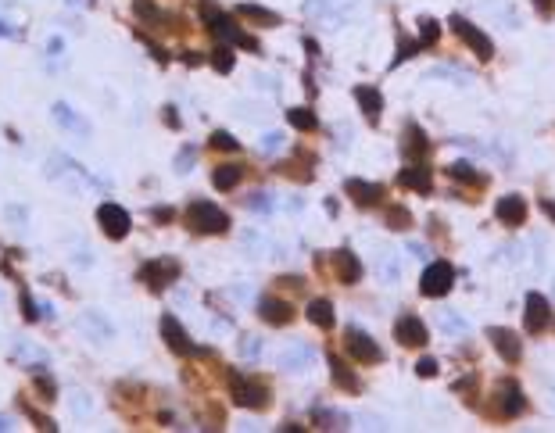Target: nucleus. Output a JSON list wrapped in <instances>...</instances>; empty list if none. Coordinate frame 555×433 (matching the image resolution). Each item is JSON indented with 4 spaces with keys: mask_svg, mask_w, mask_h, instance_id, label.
I'll return each mask as SVG.
<instances>
[{
    "mask_svg": "<svg viewBox=\"0 0 555 433\" xmlns=\"http://www.w3.org/2000/svg\"><path fill=\"white\" fill-rule=\"evenodd\" d=\"M22 319H25V323H36V319H40V308H36V301L29 294H22Z\"/></svg>",
    "mask_w": 555,
    "mask_h": 433,
    "instance_id": "473e14b6",
    "label": "nucleus"
},
{
    "mask_svg": "<svg viewBox=\"0 0 555 433\" xmlns=\"http://www.w3.org/2000/svg\"><path fill=\"white\" fill-rule=\"evenodd\" d=\"M287 119H291V125H294V129H315V111L312 108H291L287 111Z\"/></svg>",
    "mask_w": 555,
    "mask_h": 433,
    "instance_id": "a878e982",
    "label": "nucleus"
},
{
    "mask_svg": "<svg viewBox=\"0 0 555 433\" xmlns=\"http://www.w3.org/2000/svg\"><path fill=\"white\" fill-rule=\"evenodd\" d=\"M212 147H215V151H236L241 143H236L226 129H215V133H212Z\"/></svg>",
    "mask_w": 555,
    "mask_h": 433,
    "instance_id": "7c9ffc66",
    "label": "nucleus"
},
{
    "mask_svg": "<svg viewBox=\"0 0 555 433\" xmlns=\"http://www.w3.org/2000/svg\"><path fill=\"white\" fill-rule=\"evenodd\" d=\"M394 336H398L405 347H423L426 344V326L419 323V315H402L398 326H394Z\"/></svg>",
    "mask_w": 555,
    "mask_h": 433,
    "instance_id": "9d476101",
    "label": "nucleus"
},
{
    "mask_svg": "<svg viewBox=\"0 0 555 433\" xmlns=\"http://www.w3.org/2000/svg\"><path fill=\"white\" fill-rule=\"evenodd\" d=\"M387 222H394V230H405V226H408V212L394 208V212H387Z\"/></svg>",
    "mask_w": 555,
    "mask_h": 433,
    "instance_id": "c9c22d12",
    "label": "nucleus"
},
{
    "mask_svg": "<svg viewBox=\"0 0 555 433\" xmlns=\"http://www.w3.org/2000/svg\"><path fill=\"white\" fill-rule=\"evenodd\" d=\"M448 172L455 175V180H463V183H484V175H480L477 169H473L469 162H455V165H452Z\"/></svg>",
    "mask_w": 555,
    "mask_h": 433,
    "instance_id": "cd10ccee",
    "label": "nucleus"
},
{
    "mask_svg": "<svg viewBox=\"0 0 555 433\" xmlns=\"http://www.w3.org/2000/svg\"><path fill=\"white\" fill-rule=\"evenodd\" d=\"M487 336L495 341V351L505 358V362H519V355H523V344H519V336L516 333H509V330H502V326H491L487 330Z\"/></svg>",
    "mask_w": 555,
    "mask_h": 433,
    "instance_id": "9b49d317",
    "label": "nucleus"
},
{
    "mask_svg": "<svg viewBox=\"0 0 555 433\" xmlns=\"http://www.w3.org/2000/svg\"><path fill=\"white\" fill-rule=\"evenodd\" d=\"M523 323H527L530 333H537V330L548 326V301L541 294H534V290L527 294V315H523Z\"/></svg>",
    "mask_w": 555,
    "mask_h": 433,
    "instance_id": "4468645a",
    "label": "nucleus"
},
{
    "mask_svg": "<svg viewBox=\"0 0 555 433\" xmlns=\"http://www.w3.org/2000/svg\"><path fill=\"white\" fill-rule=\"evenodd\" d=\"M241 14L251 22H258V25H280V14L276 11H265L258 4H241Z\"/></svg>",
    "mask_w": 555,
    "mask_h": 433,
    "instance_id": "393cba45",
    "label": "nucleus"
},
{
    "mask_svg": "<svg viewBox=\"0 0 555 433\" xmlns=\"http://www.w3.org/2000/svg\"><path fill=\"white\" fill-rule=\"evenodd\" d=\"M241 351H244L247 358H258V351H262V347H258V341H255V336H247V341L241 344Z\"/></svg>",
    "mask_w": 555,
    "mask_h": 433,
    "instance_id": "4c0bfd02",
    "label": "nucleus"
},
{
    "mask_svg": "<svg viewBox=\"0 0 555 433\" xmlns=\"http://www.w3.org/2000/svg\"><path fill=\"white\" fill-rule=\"evenodd\" d=\"M405 140H408V143H405L408 151H423V147H426V136H423L419 129H408V133H405Z\"/></svg>",
    "mask_w": 555,
    "mask_h": 433,
    "instance_id": "f704fd0d",
    "label": "nucleus"
},
{
    "mask_svg": "<svg viewBox=\"0 0 555 433\" xmlns=\"http://www.w3.org/2000/svg\"><path fill=\"white\" fill-rule=\"evenodd\" d=\"M165 122L172 125V129H176V125H180V115H176V108H165Z\"/></svg>",
    "mask_w": 555,
    "mask_h": 433,
    "instance_id": "ea45409f",
    "label": "nucleus"
},
{
    "mask_svg": "<svg viewBox=\"0 0 555 433\" xmlns=\"http://www.w3.org/2000/svg\"><path fill=\"white\" fill-rule=\"evenodd\" d=\"M204 22L212 25V33L215 36H222V40H230L233 47H247V51H258V43L251 40L247 33H241V29H236V22L230 18V14H222V11H204Z\"/></svg>",
    "mask_w": 555,
    "mask_h": 433,
    "instance_id": "7ed1b4c3",
    "label": "nucleus"
},
{
    "mask_svg": "<svg viewBox=\"0 0 555 433\" xmlns=\"http://www.w3.org/2000/svg\"><path fill=\"white\" fill-rule=\"evenodd\" d=\"M347 351H352L355 362H366V365H376L380 358H384V351L376 347V341L369 333H362V330H347Z\"/></svg>",
    "mask_w": 555,
    "mask_h": 433,
    "instance_id": "6e6552de",
    "label": "nucleus"
},
{
    "mask_svg": "<svg viewBox=\"0 0 555 433\" xmlns=\"http://www.w3.org/2000/svg\"><path fill=\"white\" fill-rule=\"evenodd\" d=\"M230 394H233V401L241 408H265V387H258V383H251V380H244V376H230Z\"/></svg>",
    "mask_w": 555,
    "mask_h": 433,
    "instance_id": "0eeeda50",
    "label": "nucleus"
},
{
    "mask_svg": "<svg viewBox=\"0 0 555 433\" xmlns=\"http://www.w3.org/2000/svg\"><path fill=\"white\" fill-rule=\"evenodd\" d=\"M452 283H455V269L448 262H434V265H426L423 280H419V290L426 297H444L452 290Z\"/></svg>",
    "mask_w": 555,
    "mask_h": 433,
    "instance_id": "20e7f679",
    "label": "nucleus"
},
{
    "mask_svg": "<svg viewBox=\"0 0 555 433\" xmlns=\"http://www.w3.org/2000/svg\"><path fill=\"white\" fill-rule=\"evenodd\" d=\"M208 61H212V69H215V72H222V75H226V72H233V65H236V58H233V51H230V47H215Z\"/></svg>",
    "mask_w": 555,
    "mask_h": 433,
    "instance_id": "bb28decb",
    "label": "nucleus"
},
{
    "mask_svg": "<svg viewBox=\"0 0 555 433\" xmlns=\"http://www.w3.org/2000/svg\"><path fill=\"white\" fill-rule=\"evenodd\" d=\"M416 373H419V376H426V380H430V376H437V362H434V358H423V362H416Z\"/></svg>",
    "mask_w": 555,
    "mask_h": 433,
    "instance_id": "e433bc0d",
    "label": "nucleus"
},
{
    "mask_svg": "<svg viewBox=\"0 0 555 433\" xmlns=\"http://www.w3.org/2000/svg\"><path fill=\"white\" fill-rule=\"evenodd\" d=\"M241 175H244L241 165H219L212 172V183H215V190H233L236 183H241Z\"/></svg>",
    "mask_w": 555,
    "mask_h": 433,
    "instance_id": "412c9836",
    "label": "nucleus"
},
{
    "mask_svg": "<svg viewBox=\"0 0 555 433\" xmlns=\"http://www.w3.org/2000/svg\"><path fill=\"white\" fill-rule=\"evenodd\" d=\"M251 208H262V212H265V208H269L265 194H255V197H251Z\"/></svg>",
    "mask_w": 555,
    "mask_h": 433,
    "instance_id": "79ce46f5",
    "label": "nucleus"
},
{
    "mask_svg": "<svg viewBox=\"0 0 555 433\" xmlns=\"http://www.w3.org/2000/svg\"><path fill=\"white\" fill-rule=\"evenodd\" d=\"M258 315L265 319L269 326H287L291 319H294V308L287 301H280V297H262L258 301Z\"/></svg>",
    "mask_w": 555,
    "mask_h": 433,
    "instance_id": "f8f14e48",
    "label": "nucleus"
},
{
    "mask_svg": "<svg viewBox=\"0 0 555 433\" xmlns=\"http://www.w3.org/2000/svg\"><path fill=\"white\" fill-rule=\"evenodd\" d=\"M61 47H65V43H61V40H58V36H54V40H51V43H47V51H51V54H61Z\"/></svg>",
    "mask_w": 555,
    "mask_h": 433,
    "instance_id": "37998d69",
    "label": "nucleus"
},
{
    "mask_svg": "<svg viewBox=\"0 0 555 433\" xmlns=\"http://www.w3.org/2000/svg\"><path fill=\"white\" fill-rule=\"evenodd\" d=\"M541 208H545V212H548V215H552V219H555V204H548V201H545V204H541Z\"/></svg>",
    "mask_w": 555,
    "mask_h": 433,
    "instance_id": "a18cd8bd",
    "label": "nucleus"
},
{
    "mask_svg": "<svg viewBox=\"0 0 555 433\" xmlns=\"http://www.w3.org/2000/svg\"><path fill=\"white\" fill-rule=\"evenodd\" d=\"M308 319H312V323L315 326H319V330H330L333 326V319H337V315H333V304L326 301V297H315V301H308V312H305Z\"/></svg>",
    "mask_w": 555,
    "mask_h": 433,
    "instance_id": "aec40b11",
    "label": "nucleus"
},
{
    "mask_svg": "<svg viewBox=\"0 0 555 433\" xmlns=\"http://www.w3.org/2000/svg\"><path fill=\"white\" fill-rule=\"evenodd\" d=\"M51 111H54V122H61V125H65V129H75V133H90V125H86L83 119H75L69 104H54Z\"/></svg>",
    "mask_w": 555,
    "mask_h": 433,
    "instance_id": "b1692460",
    "label": "nucleus"
},
{
    "mask_svg": "<svg viewBox=\"0 0 555 433\" xmlns=\"http://www.w3.org/2000/svg\"><path fill=\"white\" fill-rule=\"evenodd\" d=\"M495 215L505 222V226H523V222H527V201L516 197V194H509V197H502L495 204Z\"/></svg>",
    "mask_w": 555,
    "mask_h": 433,
    "instance_id": "ddd939ff",
    "label": "nucleus"
},
{
    "mask_svg": "<svg viewBox=\"0 0 555 433\" xmlns=\"http://www.w3.org/2000/svg\"><path fill=\"white\" fill-rule=\"evenodd\" d=\"M498 405H502V412H505V415H519L523 408H527V401H523V391L516 387L513 380H509V383H502V387H498Z\"/></svg>",
    "mask_w": 555,
    "mask_h": 433,
    "instance_id": "f3484780",
    "label": "nucleus"
},
{
    "mask_svg": "<svg viewBox=\"0 0 555 433\" xmlns=\"http://www.w3.org/2000/svg\"><path fill=\"white\" fill-rule=\"evenodd\" d=\"M419 47H423L419 40H416V43H412V40H402V47H398V58H394V65H398V61H405V58H412V54L419 51Z\"/></svg>",
    "mask_w": 555,
    "mask_h": 433,
    "instance_id": "72a5a7b5",
    "label": "nucleus"
},
{
    "mask_svg": "<svg viewBox=\"0 0 555 433\" xmlns=\"http://www.w3.org/2000/svg\"><path fill=\"white\" fill-rule=\"evenodd\" d=\"M133 11L140 14V18H147V22H158V18H162V11H158L151 0H133Z\"/></svg>",
    "mask_w": 555,
    "mask_h": 433,
    "instance_id": "2f4dec72",
    "label": "nucleus"
},
{
    "mask_svg": "<svg viewBox=\"0 0 555 433\" xmlns=\"http://www.w3.org/2000/svg\"><path fill=\"white\" fill-rule=\"evenodd\" d=\"M437 36H441V25H437L434 18H419V43H423V47H434Z\"/></svg>",
    "mask_w": 555,
    "mask_h": 433,
    "instance_id": "c85d7f7f",
    "label": "nucleus"
},
{
    "mask_svg": "<svg viewBox=\"0 0 555 433\" xmlns=\"http://www.w3.org/2000/svg\"><path fill=\"white\" fill-rule=\"evenodd\" d=\"M448 25L455 29L458 36H463V43H466V47H469V51L477 54L480 61H491V58H495V43H491V40L480 33L477 25H469V22L463 18V14H452V18H448Z\"/></svg>",
    "mask_w": 555,
    "mask_h": 433,
    "instance_id": "f03ea898",
    "label": "nucleus"
},
{
    "mask_svg": "<svg viewBox=\"0 0 555 433\" xmlns=\"http://www.w3.org/2000/svg\"><path fill=\"white\" fill-rule=\"evenodd\" d=\"M330 376H333V383H341L344 391H358V380L352 376V369H347L341 358H333V355H330Z\"/></svg>",
    "mask_w": 555,
    "mask_h": 433,
    "instance_id": "4be33fe9",
    "label": "nucleus"
},
{
    "mask_svg": "<svg viewBox=\"0 0 555 433\" xmlns=\"http://www.w3.org/2000/svg\"><path fill=\"white\" fill-rule=\"evenodd\" d=\"M398 183L408 186V190H419V194H430V186H434L430 169H423V165H405L402 175H398Z\"/></svg>",
    "mask_w": 555,
    "mask_h": 433,
    "instance_id": "2eb2a0df",
    "label": "nucleus"
},
{
    "mask_svg": "<svg viewBox=\"0 0 555 433\" xmlns=\"http://www.w3.org/2000/svg\"><path fill=\"white\" fill-rule=\"evenodd\" d=\"M312 362H315V351H312L308 344H297V347L291 351V355L283 358V365H287V369H294V373H301V369H308Z\"/></svg>",
    "mask_w": 555,
    "mask_h": 433,
    "instance_id": "5701e85b",
    "label": "nucleus"
},
{
    "mask_svg": "<svg viewBox=\"0 0 555 433\" xmlns=\"http://www.w3.org/2000/svg\"><path fill=\"white\" fill-rule=\"evenodd\" d=\"M154 219L158 222H169L172 219V208H154Z\"/></svg>",
    "mask_w": 555,
    "mask_h": 433,
    "instance_id": "a19ab883",
    "label": "nucleus"
},
{
    "mask_svg": "<svg viewBox=\"0 0 555 433\" xmlns=\"http://www.w3.org/2000/svg\"><path fill=\"white\" fill-rule=\"evenodd\" d=\"M33 380H36V391L43 394V401H54V397H58V387H54V380L47 376V373H40V369H36Z\"/></svg>",
    "mask_w": 555,
    "mask_h": 433,
    "instance_id": "c756f323",
    "label": "nucleus"
},
{
    "mask_svg": "<svg viewBox=\"0 0 555 433\" xmlns=\"http://www.w3.org/2000/svg\"><path fill=\"white\" fill-rule=\"evenodd\" d=\"M97 222H101L104 236H111V240H122L125 233H130V212L119 208V204H111V201L97 208Z\"/></svg>",
    "mask_w": 555,
    "mask_h": 433,
    "instance_id": "423d86ee",
    "label": "nucleus"
},
{
    "mask_svg": "<svg viewBox=\"0 0 555 433\" xmlns=\"http://www.w3.org/2000/svg\"><path fill=\"white\" fill-rule=\"evenodd\" d=\"M344 190L352 194V201H355V204H366V208H369V204H376V201H380V194H384V190H380L376 183H362V180H347V186H344Z\"/></svg>",
    "mask_w": 555,
    "mask_h": 433,
    "instance_id": "6ab92c4d",
    "label": "nucleus"
},
{
    "mask_svg": "<svg viewBox=\"0 0 555 433\" xmlns=\"http://www.w3.org/2000/svg\"><path fill=\"white\" fill-rule=\"evenodd\" d=\"M176 276H180V262H172V258H154L140 269V280H144L151 290H165Z\"/></svg>",
    "mask_w": 555,
    "mask_h": 433,
    "instance_id": "39448f33",
    "label": "nucleus"
},
{
    "mask_svg": "<svg viewBox=\"0 0 555 433\" xmlns=\"http://www.w3.org/2000/svg\"><path fill=\"white\" fill-rule=\"evenodd\" d=\"M265 151H280L283 147V136L280 133H265V143H262Z\"/></svg>",
    "mask_w": 555,
    "mask_h": 433,
    "instance_id": "58836bf2",
    "label": "nucleus"
},
{
    "mask_svg": "<svg viewBox=\"0 0 555 433\" xmlns=\"http://www.w3.org/2000/svg\"><path fill=\"white\" fill-rule=\"evenodd\" d=\"M333 269H337V280L341 283H355L362 276V265L352 251H333Z\"/></svg>",
    "mask_w": 555,
    "mask_h": 433,
    "instance_id": "dca6fc26",
    "label": "nucleus"
},
{
    "mask_svg": "<svg viewBox=\"0 0 555 433\" xmlns=\"http://www.w3.org/2000/svg\"><path fill=\"white\" fill-rule=\"evenodd\" d=\"M162 336H165V344L176 351V355H194V344H190V336H186V330L180 326V319L176 315H162Z\"/></svg>",
    "mask_w": 555,
    "mask_h": 433,
    "instance_id": "1a4fd4ad",
    "label": "nucleus"
},
{
    "mask_svg": "<svg viewBox=\"0 0 555 433\" xmlns=\"http://www.w3.org/2000/svg\"><path fill=\"white\" fill-rule=\"evenodd\" d=\"M355 101L362 104V111H366L373 122L380 119V111H384V97H380L376 86H355Z\"/></svg>",
    "mask_w": 555,
    "mask_h": 433,
    "instance_id": "a211bd4d",
    "label": "nucleus"
},
{
    "mask_svg": "<svg viewBox=\"0 0 555 433\" xmlns=\"http://www.w3.org/2000/svg\"><path fill=\"white\" fill-rule=\"evenodd\" d=\"M186 222H190V226H194L197 233H226V230H230V215L222 212L219 204H212V201H190Z\"/></svg>",
    "mask_w": 555,
    "mask_h": 433,
    "instance_id": "f257e3e1",
    "label": "nucleus"
},
{
    "mask_svg": "<svg viewBox=\"0 0 555 433\" xmlns=\"http://www.w3.org/2000/svg\"><path fill=\"white\" fill-rule=\"evenodd\" d=\"M0 430H11V419H8V415H0Z\"/></svg>",
    "mask_w": 555,
    "mask_h": 433,
    "instance_id": "c03bdc74",
    "label": "nucleus"
}]
</instances>
